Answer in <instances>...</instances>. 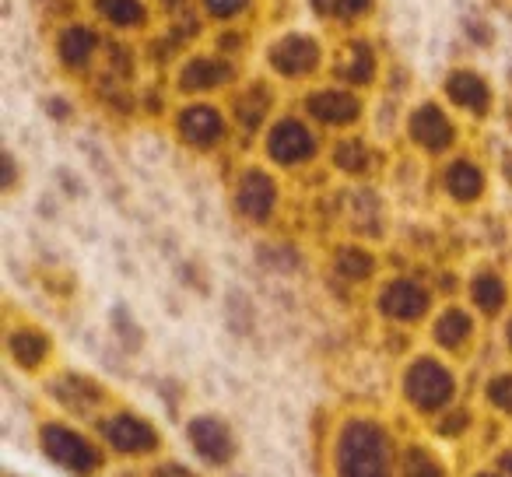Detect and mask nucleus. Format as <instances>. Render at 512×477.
I'll list each match as a JSON object with an SVG mask.
<instances>
[{"label":"nucleus","mask_w":512,"mask_h":477,"mask_svg":"<svg viewBox=\"0 0 512 477\" xmlns=\"http://www.w3.org/2000/svg\"><path fill=\"white\" fill-rule=\"evenodd\" d=\"M306 113L323 127H351L362 116V102L348 88H320V92L306 95Z\"/></svg>","instance_id":"11"},{"label":"nucleus","mask_w":512,"mask_h":477,"mask_svg":"<svg viewBox=\"0 0 512 477\" xmlns=\"http://www.w3.org/2000/svg\"><path fill=\"white\" fill-rule=\"evenodd\" d=\"M36 442H39V453L71 477H99L106 470L109 453L99 442V435L81 432V428H74L64 418L39 421Z\"/></svg>","instance_id":"3"},{"label":"nucleus","mask_w":512,"mask_h":477,"mask_svg":"<svg viewBox=\"0 0 512 477\" xmlns=\"http://www.w3.org/2000/svg\"><path fill=\"white\" fill-rule=\"evenodd\" d=\"M407 134L418 144L421 151H432V155H442V151L453 148L456 141V127L446 116V109L435 106V102H421L418 109L407 120Z\"/></svg>","instance_id":"10"},{"label":"nucleus","mask_w":512,"mask_h":477,"mask_svg":"<svg viewBox=\"0 0 512 477\" xmlns=\"http://www.w3.org/2000/svg\"><path fill=\"white\" fill-rule=\"evenodd\" d=\"M95 435L106 446L109 456L127 463H144L155 460L162 453V432L158 425L141 411H130V407H109L106 414L95 418Z\"/></svg>","instance_id":"4"},{"label":"nucleus","mask_w":512,"mask_h":477,"mask_svg":"<svg viewBox=\"0 0 512 477\" xmlns=\"http://www.w3.org/2000/svg\"><path fill=\"white\" fill-rule=\"evenodd\" d=\"M57 53H60V60H64V67L78 71V67H85L88 60H92V53H95V32L85 29V25H71V29L60 32Z\"/></svg>","instance_id":"22"},{"label":"nucleus","mask_w":512,"mask_h":477,"mask_svg":"<svg viewBox=\"0 0 512 477\" xmlns=\"http://www.w3.org/2000/svg\"><path fill=\"white\" fill-rule=\"evenodd\" d=\"M176 130L190 148H214L225 137V116L207 102H193L176 116Z\"/></svg>","instance_id":"14"},{"label":"nucleus","mask_w":512,"mask_h":477,"mask_svg":"<svg viewBox=\"0 0 512 477\" xmlns=\"http://www.w3.org/2000/svg\"><path fill=\"white\" fill-rule=\"evenodd\" d=\"M400 400L418 418H439L460 404V379L439 355H414L400 372Z\"/></svg>","instance_id":"2"},{"label":"nucleus","mask_w":512,"mask_h":477,"mask_svg":"<svg viewBox=\"0 0 512 477\" xmlns=\"http://www.w3.org/2000/svg\"><path fill=\"white\" fill-rule=\"evenodd\" d=\"M267 60L285 78H306V74H313L320 67V43L309 36H285L271 46Z\"/></svg>","instance_id":"13"},{"label":"nucleus","mask_w":512,"mask_h":477,"mask_svg":"<svg viewBox=\"0 0 512 477\" xmlns=\"http://www.w3.org/2000/svg\"><path fill=\"white\" fill-rule=\"evenodd\" d=\"M400 446L393 428L376 414H348L330 439L334 477H397Z\"/></svg>","instance_id":"1"},{"label":"nucleus","mask_w":512,"mask_h":477,"mask_svg":"<svg viewBox=\"0 0 512 477\" xmlns=\"http://www.w3.org/2000/svg\"><path fill=\"white\" fill-rule=\"evenodd\" d=\"M474 428H477V418H474V411H470L467 404L449 407L446 414H439V418H435V435H439V439H449V442L467 439Z\"/></svg>","instance_id":"24"},{"label":"nucleus","mask_w":512,"mask_h":477,"mask_svg":"<svg viewBox=\"0 0 512 477\" xmlns=\"http://www.w3.org/2000/svg\"><path fill=\"white\" fill-rule=\"evenodd\" d=\"M116 330H120V334L127 337L130 348H137V341H141V334H137V330L130 327V320H127V313H123V309H116Z\"/></svg>","instance_id":"31"},{"label":"nucleus","mask_w":512,"mask_h":477,"mask_svg":"<svg viewBox=\"0 0 512 477\" xmlns=\"http://www.w3.org/2000/svg\"><path fill=\"white\" fill-rule=\"evenodd\" d=\"M502 337H505V348L512 351V316L505 320V330H502Z\"/></svg>","instance_id":"34"},{"label":"nucleus","mask_w":512,"mask_h":477,"mask_svg":"<svg viewBox=\"0 0 512 477\" xmlns=\"http://www.w3.org/2000/svg\"><path fill=\"white\" fill-rule=\"evenodd\" d=\"M267 155L278 165H302L316 155V134L302 120L285 116L267 130Z\"/></svg>","instance_id":"8"},{"label":"nucleus","mask_w":512,"mask_h":477,"mask_svg":"<svg viewBox=\"0 0 512 477\" xmlns=\"http://www.w3.org/2000/svg\"><path fill=\"white\" fill-rule=\"evenodd\" d=\"M46 393L74 418H99L109 411V390L85 372H57L53 379H46Z\"/></svg>","instance_id":"5"},{"label":"nucleus","mask_w":512,"mask_h":477,"mask_svg":"<svg viewBox=\"0 0 512 477\" xmlns=\"http://www.w3.org/2000/svg\"><path fill=\"white\" fill-rule=\"evenodd\" d=\"M267 113H271V95H267L264 88H253V92H246L239 102H235V120H239V127H246V130L260 127V123L267 120Z\"/></svg>","instance_id":"27"},{"label":"nucleus","mask_w":512,"mask_h":477,"mask_svg":"<svg viewBox=\"0 0 512 477\" xmlns=\"http://www.w3.org/2000/svg\"><path fill=\"white\" fill-rule=\"evenodd\" d=\"M442 186L456 204H474L484 193V172L481 165H474L470 158H453L442 172Z\"/></svg>","instance_id":"17"},{"label":"nucleus","mask_w":512,"mask_h":477,"mask_svg":"<svg viewBox=\"0 0 512 477\" xmlns=\"http://www.w3.org/2000/svg\"><path fill=\"white\" fill-rule=\"evenodd\" d=\"M274 207H278V183L264 169L242 172L239 186H235V211L253 225H264L271 221Z\"/></svg>","instance_id":"9"},{"label":"nucleus","mask_w":512,"mask_h":477,"mask_svg":"<svg viewBox=\"0 0 512 477\" xmlns=\"http://www.w3.org/2000/svg\"><path fill=\"white\" fill-rule=\"evenodd\" d=\"M481 397L495 414L512 418V369L491 372V376L484 379V386H481Z\"/></svg>","instance_id":"25"},{"label":"nucleus","mask_w":512,"mask_h":477,"mask_svg":"<svg viewBox=\"0 0 512 477\" xmlns=\"http://www.w3.org/2000/svg\"><path fill=\"white\" fill-rule=\"evenodd\" d=\"M186 442L197 453V460L207 463V467H228L235 460V449H239L232 425L225 418H218V414H193L186 421Z\"/></svg>","instance_id":"6"},{"label":"nucleus","mask_w":512,"mask_h":477,"mask_svg":"<svg viewBox=\"0 0 512 477\" xmlns=\"http://www.w3.org/2000/svg\"><path fill=\"white\" fill-rule=\"evenodd\" d=\"M204 8L211 11L214 18H232L246 8V0H204Z\"/></svg>","instance_id":"30"},{"label":"nucleus","mask_w":512,"mask_h":477,"mask_svg":"<svg viewBox=\"0 0 512 477\" xmlns=\"http://www.w3.org/2000/svg\"><path fill=\"white\" fill-rule=\"evenodd\" d=\"M446 95L453 106L467 109L474 116H484L491 109V88L481 74L474 71H453L446 78Z\"/></svg>","instance_id":"16"},{"label":"nucleus","mask_w":512,"mask_h":477,"mask_svg":"<svg viewBox=\"0 0 512 477\" xmlns=\"http://www.w3.org/2000/svg\"><path fill=\"white\" fill-rule=\"evenodd\" d=\"M8 358H11V365L15 369H22V372H43L46 365H50V358H53V341H50V334H43L39 327H29V323H22V327H15V330H8Z\"/></svg>","instance_id":"12"},{"label":"nucleus","mask_w":512,"mask_h":477,"mask_svg":"<svg viewBox=\"0 0 512 477\" xmlns=\"http://www.w3.org/2000/svg\"><path fill=\"white\" fill-rule=\"evenodd\" d=\"M316 15L323 18H341V22H351V18H362L369 11L372 0H309Z\"/></svg>","instance_id":"29"},{"label":"nucleus","mask_w":512,"mask_h":477,"mask_svg":"<svg viewBox=\"0 0 512 477\" xmlns=\"http://www.w3.org/2000/svg\"><path fill=\"white\" fill-rule=\"evenodd\" d=\"M334 267L344 281H365L372 274V267H376V260L362 246H344V250L334 253Z\"/></svg>","instance_id":"26"},{"label":"nucleus","mask_w":512,"mask_h":477,"mask_svg":"<svg viewBox=\"0 0 512 477\" xmlns=\"http://www.w3.org/2000/svg\"><path fill=\"white\" fill-rule=\"evenodd\" d=\"M334 165L348 176H365V169L372 165V151L362 137H344L334 144Z\"/></svg>","instance_id":"23"},{"label":"nucleus","mask_w":512,"mask_h":477,"mask_svg":"<svg viewBox=\"0 0 512 477\" xmlns=\"http://www.w3.org/2000/svg\"><path fill=\"white\" fill-rule=\"evenodd\" d=\"M232 81V67L228 64H221V60H214V57H197V60H190V64L179 71V88L183 92H214V88H221V85H228Z\"/></svg>","instance_id":"18"},{"label":"nucleus","mask_w":512,"mask_h":477,"mask_svg":"<svg viewBox=\"0 0 512 477\" xmlns=\"http://www.w3.org/2000/svg\"><path fill=\"white\" fill-rule=\"evenodd\" d=\"M467 292L481 316H498L505 309V299H509V285H505V278L495 271H477L474 278H470Z\"/></svg>","instance_id":"21"},{"label":"nucleus","mask_w":512,"mask_h":477,"mask_svg":"<svg viewBox=\"0 0 512 477\" xmlns=\"http://www.w3.org/2000/svg\"><path fill=\"white\" fill-rule=\"evenodd\" d=\"M376 306H379V313H383V320L400 323V327H414V323L425 320L428 309H432V295L414 278H390L379 288Z\"/></svg>","instance_id":"7"},{"label":"nucleus","mask_w":512,"mask_h":477,"mask_svg":"<svg viewBox=\"0 0 512 477\" xmlns=\"http://www.w3.org/2000/svg\"><path fill=\"white\" fill-rule=\"evenodd\" d=\"M470 477H505V474H498L495 467H484V470H474Z\"/></svg>","instance_id":"35"},{"label":"nucleus","mask_w":512,"mask_h":477,"mask_svg":"<svg viewBox=\"0 0 512 477\" xmlns=\"http://www.w3.org/2000/svg\"><path fill=\"white\" fill-rule=\"evenodd\" d=\"M474 330H477V323H474V316H470L467 309L449 306V309H442V313L435 316L432 341H435V348L456 355V351H467L470 344H474Z\"/></svg>","instance_id":"15"},{"label":"nucleus","mask_w":512,"mask_h":477,"mask_svg":"<svg viewBox=\"0 0 512 477\" xmlns=\"http://www.w3.org/2000/svg\"><path fill=\"white\" fill-rule=\"evenodd\" d=\"M334 71L341 74L348 85H369V81L376 78V53H372V46L365 43V39H351L341 50V57H337Z\"/></svg>","instance_id":"20"},{"label":"nucleus","mask_w":512,"mask_h":477,"mask_svg":"<svg viewBox=\"0 0 512 477\" xmlns=\"http://www.w3.org/2000/svg\"><path fill=\"white\" fill-rule=\"evenodd\" d=\"M397 477H449V463L428 442H407L400 446Z\"/></svg>","instance_id":"19"},{"label":"nucleus","mask_w":512,"mask_h":477,"mask_svg":"<svg viewBox=\"0 0 512 477\" xmlns=\"http://www.w3.org/2000/svg\"><path fill=\"white\" fill-rule=\"evenodd\" d=\"M491 467H495L498 474L512 477V446H502V449H498L495 460H491Z\"/></svg>","instance_id":"32"},{"label":"nucleus","mask_w":512,"mask_h":477,"mask_svg":"<svg viewBox=\"0 0 512 477\" xmlns=\"http://www.w3.org/2000/svg\"><path fill=\"white\" fill-rule=\"evenodd\" d=\"M15 176H18V172H15V158L4 155V186H8V190L15 186Z\"/></svg>","instance_id":"33"},{"label":"nucleus","mask_w":512,"mask_h":477,"mask_svg":"<svg viewBox=\"0 0 512 477\" xmlns=\"http://www.w3.org/2000/svg\"><path fill=\"white\" fill-rule=\"evenodd\" d=\"M95 11H99L106 22L130 29V25L144 22V4L141 0H95Z\"/></svg>","instance_id":"28"}]
</instances>
